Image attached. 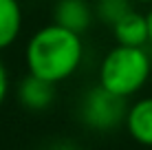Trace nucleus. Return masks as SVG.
<instances>
[{"mask_svg": "<svg viewBox=\"0 0 152 150\" xmlns=\"http://www.w3.org/2000/svg\"><path fill=\"white\" fill-rule=\"evenodd\" d=\"M145 24H148V42L152 44V11L145 15Z\"/></svg>", "mask_w": 152, "mask_h": 150, "instance_id": "f8f14e48", "label": "nucleus"}, {"mask_svg": "<svg viewBox=\"0 0 152 150\" xmlns=\"http://www.w3.org/2000/svg\"><path fill=\"white\" fill-rule=\"evenodd\" d=\"M132 9V0H97L95 2V11L99 15V20L106 24H113L121 18L124 13H128Z\"/></svg>", "mask_w": 152, "mask_h": 150, "instance_id": "1a4fd4ad", "label": "nucleus"}, {"mask_svg": "<svg viewBox=\"0 0 152 150\" xmlns=\"http://www.w3.org/2000/svg\"><path fill=\"white\" fill-rule=\"evenodd\" d=\"M22 29V9L18 0H0V51L9 49Z\"/></svg>", "mask_w": 152, "mask_h": 150, "instance_id": "6e6552de", "label": "nucleus"}, {"mask_svg": "<svg viewBox=\"0 0 152 150\" xmlns=\"http://www.w3.org/2000/svg\"><path fill=\"white\" fill-rule=\"evenodd\" d=\"M132 2H152V0H132Z\"/></svg>", "mask_w": 152, "mask_h": 150, "instance_id": "ddd939ff", "label": "nucleus"}, {"mask_svg": "<svg viewBox=\"0 0 152 150\" xmlns=\"http://www.w3.org/2000/svg\"><path fill=\"white\" fill-rule=\"evenodd\" d=\"M84 58L82 35L60 24H46L31 35L24 60L31 75L60 84L80 69Z\"/></svg>", "mask_w": 152, "mask_h": 150, "instance_id": "f257e3e1", "label": "nucleus"}, {"mask_svg": "<svg viewBox=\"0 0 152 150\" xmlns=\"http://www.w3.org/2000/svg\"><path fill=\"white\" fill-rule=\"evenodd\" d=\"M49 150H80L75 146V143H71V141H60V143H55V146H51Z\"/></svg>", "mask_w": 152, "mask_h": 150, "instance_id": "9b49d317", "label": "nucleus"}, {"mask_svg": "<svg viewBox=\"0 0 152 150\" xmlns=\"http://www.w3.org/2000/svg\"><path fill=\"white\" fill-rule=\"evenodd\" d=\"M55 100V84L44 82L35 75H27L18 84V102L27 110H46Z\"/></svg>", "mask_w": 152, "mask_h": 150, "instance_id": "423d86ee", "label": "nucleus"}, {"mask_svg": "<svg viewBox=\"0 0 152 150\" xmlns=\"http://www.w3.org/2000/svg\"><path fill=\"white\" fill-rule=\"evenodd\" d=\"M128 113V102L126 97H119L115 93L106 91L102 84L93 86L86 95L82 97L77 115L80 121L91 130L97 132H108L121 126Z\"/></svg>", "mask_w": 152, "mask_h": 150, "instance_id": "7ed1b4c3", "label": "nucleus"}, {"mask_svg": "<svg viewBox=\"0 0 152 150\" xmlns=\"http://www.w3.org/2000/svg\"><path fill=\"white\" fill-rule=\"evenodd\" d=\"M7 93H9V73H7V69H4L2 60H0V106L7 100Z\"/></svg>", "mask_w": 152, "mask_h": 150, "instance_id": "9d476101", "label": "nucleus"}, {"mask_svg": "<svg viewBox=\"0 0 152 150\" xmlns=\"http://www.w3.org/2000/svg\"><path fill=\"white\" fill-rule=\"evenodd\" d=\"M93 20V9L88 0H57L53 9V22L60 27L75 31V33H86Z\"/></svg>", "mask_w": 152, "mask_h": 150, "instance_id": "39448f33", "label": "nucleus"}, {"mask_svg": "<svg viewBox=\"0 0 152 150\" xmlns=\"http://www.w3.org/2000/svg\"><path fill=\"white\" fill-rule=\"evenodd\" d=\"M152 73L150 55L143 46L117 44L99 66V84L119 97H132L141 91Z\"/></svg>", "mask_w": 152, "mask_h": 150, "instance_id": "f03ea898", "label": "nucleus"}, {"mask_svg": "<svg viewBox=\"0 0 152 150\" xmlns=\"http://www.w3.org/2000/svg\"><path fill=\"white\" fill-rule=\"evenodd\" d=\"M113 35L117 44L124 46H145L148 44V24H145V15L139 11L130 9L124 13L117 22L113 24Z\"/></svg>", "mask_w": 152, "mask_h": 150, "instance_id": "0eeeda50", "label": "nucleus"}, {"mask_svg": "<svg viewBox=\"0 0 152 150\" xmlns=\"http://www.w3.org/2000/svg\"><path fill=\"white\" fill-rule=\"evenodd\" d=\"M124 126L137 143L152 148V97L137 100L134 104L128 106Z\"/></svg>", "mask_w": 152, "mask_h": 150, "instance_id": "20e7f679", "label": "nucleus"}]
</instances>
